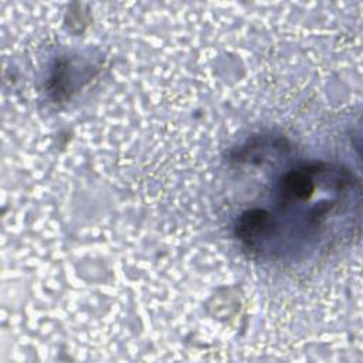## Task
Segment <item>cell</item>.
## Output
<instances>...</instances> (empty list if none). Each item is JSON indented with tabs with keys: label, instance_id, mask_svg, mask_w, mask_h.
Segmentation results:
<instances>
[{
	"label": "cell",
	"instance_id": "6da1fadb",
	"mask_svg": "<svg viewBox=\"0 0 363 363\" xmlns=\"http://www.w3.org/2000/svg\"><path fill=\"white\" fill-rule=\"evenodd\" d=\"M323 163L303 164L292 169L284 174L278 186L279 201L284 207L311 199L316 189V179L319 177Z\"/></svg>",
	"mask_w": 363,
	"mask_h": 363
},
{
	"label": "cell",
	"instance_id": "7a4b0ae2",
	"mask_svg": "<svg viewBox=\"0 0 363 363\" xmlns=\"http://www.w3.org/2000/svg\"><path fill=\"white\" fill-rule=\"evenodd\" d=\"M275 227L272 214L264 208H251L244 211L235 223V235L248 247L255 245L258 241L268 238Z\"/></svg>",
	"mask_w": 363,
	"mask_h": 363
}]
</instances>
